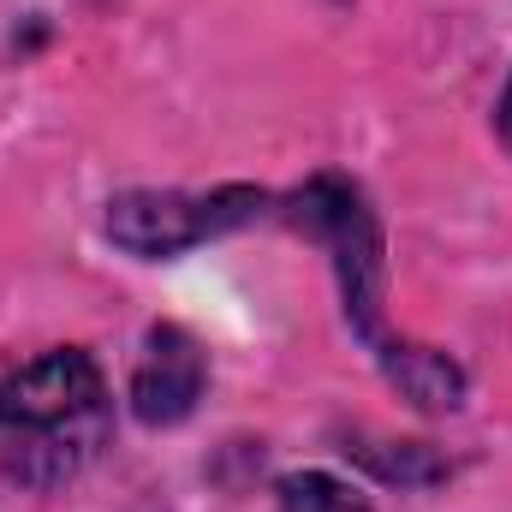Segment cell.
I'll return each instance as SVG.
<instances>
[{
  "label": "cell",
  "instance_id": "1",
  "mask_svg": "<svg viewBox=\"0 0 512 512\" xmlns=\"http://www.w3.org/2000/svg\"><path fill=\"white\" fill-rule=\"evenodd\" d=\"M108 387L90 352L60 346L0 382V459L30 483H60L108 441Z\"/></svg>",
  "mask_w": 512,
  "mask_h": 512
},
{
  "label": "cell",
  "instance_id": "2",
  "mask_svg": "<svg viewBox=\"0 0 512 512\" xmlns=\"http://www.w3.org/2000/svg\"><path fill=\"white\" fill-rule=\"evenodd\" d=\"M286 215L304 239H316L322 251L334 256V280H340V298H346V322L352 334L382 358L387 376H399V364L417 352V346H393L382 328V292H387V256H382V221L376 209L364 203V191L340 173H322L310 179L304 191L286 197Z\"/></svg>",
  "mask_w": 512,
  "mask_h": 512
},
{
  "label": "cell",
  "instance_id": "3",
  "mask_svg": "<svg viewBox=\"0 0 512 512\" xmlns=\"http://www.w3.org/2000/svg\"><path fill=\"white\" fill-rule=\"evenodd\" d=\"M274 215V197L256 185L221 191H126L108 203V239L131 256H179L203 239H221L233 227H251Z\"/></svg>",
  "mask_w": 512,
  "mask_h": 512
},
{
  "label": "cell",
  "instance_id": "4",
  "mask_svg": "<svg viewBox=\"0 0 512 512\" xmlns=\"http://www.w3.org/2000/svg\"><path fill=\"white\" fill-rule=\"evenodd\" d=\"M203 382H209L203 346H197L185 328L161 322V328H149L143 364H137V376H131V411H137L143 423H155V429H161V423H179V417L197 411Z\"/></svg>",
  "mask_w": 512,
  "mask_h": 512
},
{
  "label": "cell",
  "instance_id": "5",
  "mask_svg": "<svg viewBox=\"0 0 512 512\" xmlns=\"http://www.w3.org/2000/svg\"><path fill=\"white\" fill-rule=\"evenodd\" d=\"M280 512H376V507L328 471H292V477H280Z\"/></svg>",
  "mask_w": 512,
  "mask_h": 512
},
{
  "label": "cell",
  "instance_id": "6",
  "mask_svg": "<svg viewBox=\"0 0 512 512\" xmlns=\"http://www.w3.org/2000/svg\"><path fill=\"white\" fill-rule=\"evenodd\" d=\"M495 126H501V143L512 149V84H507V96H501V108H495Z\"/></svg>",
  "mask_w": 512,
  "mask_h": 512
}]
</instances>
